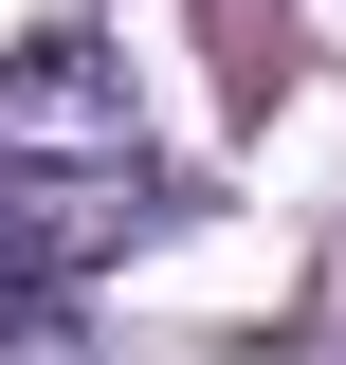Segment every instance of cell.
<instances>
[{"instance_id": "1", "label": "cell", "mask_w": 346, "mask_h": 365, "mask_svg": "<svg viewBox=\"0 0 346 365\" xmlns=\"http://www.w3.org/2000/svg\"><path fill=\"white\" fill-rule=\"evenodd\" d=\"M164 220V146H146L128 73L91 37H37L0 73V256L19 274H91Z\"/></svg>"}, {"instance_id": "2", "label": "cell", "mask_w": 346, "mask_h": 365, "mask_svg": "<svg viewBox=\"0 0 346 365\" xmlns=\"http://www.w3.org/2000/svg\"><path fill=\"white\" fill-rule=\"evenodd\" d=\"M0 365H91V329H73V274H19V256H0Z\"/></svg>"}]
</instances>
